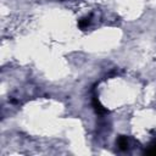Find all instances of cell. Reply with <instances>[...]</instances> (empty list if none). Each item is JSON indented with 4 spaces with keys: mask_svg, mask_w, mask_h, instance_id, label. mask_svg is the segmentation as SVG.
Masks as SVG:
<instances>
[{
    "mask_svg": "<svg viewBox=\"0 0 156 156\" xmlns=\"http://www.w3.org/2000/svg\"><path fill=\"white\" fill-rule=\"evenodd\" d=\"M117 145H118V147L121 149V150H127L128 149V139H127V136H123V135H121L118 139H117Z\"/></svg>",
    "mask_w": 156,
    "mask_h": 156,
    "instance_id": "1",
    "label": "cell"
},
{
    "mask_svg": "<svg viewBox=\"0 0 156 156\" xmlns=\"http://www.w3.org/2000/svg\"><path fill=\"white\" fill-rule=\"evenodd\" d=\"M93 104H94L95 110H96V112H98V113H106V112H107V111H106V108H104V107H102V106L99 104V101L96 100V98H94Z\"/></svg>",
    "mask_w": 156,
    "mask_h": 156,
    "instance_id": "2",
    "label": "cell"
},
{
    "mask_svg": "<svg viewBox=\"0 0 156 156\" xmlns=\"http://www.w3.org/2000/svg\"><path fill=\"white\" fill-rule=\"evenodd\" d=\"M89 23H90V16H89V17H84V18L79 20L78 26H79V28L84 29V28H87V27L89 26Z\"/></svg>",
    "mask_w": 156,
    "mask_h": 156,
    "instance_id": "3",
    "label": "cell"
},
{
    "mask_svg": "<svg viewBox=\"0 0 156 156\" xmlns=\"http://www.w3.org/2000/svg\"><path fill=\"white\" fill-rule=\"evenodd\" d=\"M145 154H147V155H156V140H154L149 145V149L145 151Z\"/></svg>",
    "mask_w": 156,
    "mask_h": 156,
    "instance_id": "4",
    "label": "cell"
}]
</instances>
